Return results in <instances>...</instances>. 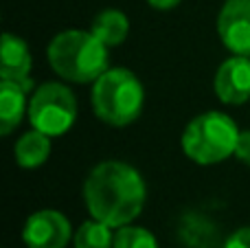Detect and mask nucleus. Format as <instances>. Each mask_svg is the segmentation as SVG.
I'll return each instance as SVG.
<instances>
[{"mask_svg":"<svg viewBox=\"0 0 250 248\" xmlns=\"http://www.w3.org/2000/svg\"><path fill=\"white\" fill-rule=\"evenodd\" d=\"M145 183L132 165L104 161L83 183V202L95 220L112 228L127 227L145 207Z\"/></svg>","mask_w":250,"mask_h":248,"instance_id":"nucleus-1","label":"nucleus"},{"mask_svg":"<svg viewBox=\"0 0 250 248\" xmlns=\"http://www.w3.org/2000/svg\"><path fill=\"white\" fill-rule=\"evenodd\" d=\"M51 68L66 82H97L108 70V46L92 31H62L46 48Z\"/></svg>","mask_w":250,"mask_h":248,"instance_id":"nucleus-2","label":"nucleus"},{"mask_svg":"<svg viewBox=\"0 0 250 248\" xmlns=\"http://www.w3.org/2000/svg\"><path fill=\"white\" fill-rule=\"evenodd\" d=\"M215 95L230 105L246 103L250 99V57H229L215 73Z\"/></svg>","mask_w":250,"mask_h":248,"instance_id":"nucleus-8","label":"nucleus"},{"mask_svg":"<svg viewBox=\"0 0 250 248\" xmlns=\"http://www.w3.org/2000/svg\"><path fill=\"white\" fill-rule=\"evenodd\" d=\"M77 119V99L64 83L48 82L35 88L29 99V121L48 136H62Z\"/></svg>","mask_w":250,"mask_h":248,"instance_id":"nucleus-5","label":"nucleus"},{"mask_svg":"<svg viewBox=\"0 0 250 248\" xmlns=\"http://www.w3.org/2000/svg\"><path fill=\"white\" fill-rule=\"evenodd\" d=\"M145 92L129 68H108L92 88V108L104 123L125 127L141 117Z\"/></svg>","mask_w":250,"mask_h":248,"instance_id":"nucleus-3","label":"nucleus"},{"mask_svg":"<svg viewBox=\"0 0 250 248\" xmlns=\"http://www.w3.org/2000/svg\"><path fill=\"white\" fill-rule=\"evenodd\" d=\"M235 156H237L242 163L250 165V130L239 132L237 145H235Z\"/></svg>","mask_w":250,"mask_h":248,"instance_id":"nucleus-16","label":"nucleus"},{"mask_svg":"<svg viewBox=\"0 0 250 248\" xmlns=\"http://www.w3.org/2000/svg\"><path fill=\"white\" fill-rule=\"evenodd\" d=\"M92 33L105 44V46H119L121 42H125L129 31V22L127 16L117 9H105L92 22Z\"/></svg>","mask_w":250,"mask_h":248,"instance_id":"nucleus-12","label":"nucleus"},{"mask_svg":"<svg viewBox=\"0 0 250 248\" xmlns=\"http://www.w3.org/2000/svg\"><path fill=\"white\" fill-rule=\"evenodd\" d=\"M31 73V53L24 40L18 35L4 33L2 35V68H0V79L18 82L26 92L33 90V82L29 77Z\"/></svg>","mask_w":250,"mask_h":248,"instance_id":"nucleus-9","label":"nucleus"},{"mask_svg":"<svg viewBox=\"0 0 250 248\" xmlns=\"http://www.w3.org/2000/svg\"><path fill=\"white\" fill-rule=\"evenodd\" d=\"M114 248H158V242L147 228L121 227L114 235Z\"/></svg>","mask_w":250,"mask_h":248,"instance_id":"nucleus-15","label":"nucleus"},{"mask_svg":"<svg viewBox=\"0 0 250 248\" xmlns=\"http://www.w3.org/2000/svg\"><path fill=\"white\" fill-rule=\"evenodd\" d=\"M154 9H160V11H167V9H173L180 4V0H147Z\"/></svg>","mask_w":250,"mask_h":248,"instance_id":"nucleus-18","label":"nucleus"},{"mask_svg":"<svg viewBox=\"0 0 250 248\" xmlns=\"http://www.w3.org/2000/svg\"><path fill=\"white\" fill-rule=\"evenodd\" d=\"M22 240L29 248H66L70 242V222L60 211H35L22 228Z\"/></svg>","mask_w":250,"mask_h":248,"instance_id":"nucleus-6","label":"nucleus"},{"mask_svg":"<svg viewBox=\"0 0 250 248\" xmlns=\"http://www.w3.org/2000/svg\"><path fill=\"white\" fill-rule=\"evenodd\" d=\"M110 228L112 227L95 218L83 222L75 233V248H114V235Z\"/></svg>","mask_w":250,"mask_h":248,"instance_id":"nucleus-14","label":"nucleus"},{"mask_svg":"<svg viewBox=\"0 0 250 248\" xmlns=\"http://www.w3.org/2000/svg\"><path fill=\"white\" fill-rule=\"evenodd\" d=\"M29 92L18 82L0 79V134L7 136L20 125L24 112H29L26 103Z\"/></svg>","mask_w":250,"mask_h":248,"instance_id":"nucleus-10","label":"nucleus"},{"mask_svg":"<svg viewBox=\"0 0 250 248\" xmlns=\"http://www.w3.org/2000/svg\"><path fill=\"white\" fill-rule=\"evenodd\" d=\"M217 33L230 53L250 57V0H226L217 16Z\"/></svg>","mask_w":250,"mask_h":248,"instance_id":"nucleus-7","label":"nucleus"},{"mask_svg":"<svg viewBox=\"0 0 250 248\" xmlns=\"http://www.w3.org/2000/svg\"><path fill=\"white\" fill-rule=\"evenodd\" d=\"M239 130L224 112H204L195 117L182 134V149L198 165H215L235 154Z\"/></svg>","mask_w":250,"mask_h":248,"instance_id":"nucleus-4","label":"nucleus"},{"mask_svg":"<svg viewBox=\"0 0 250 248\" xmlns=\"http://www.w3.org/2000/svg\"><path fill=\"white\" fill-rule=\"evenodd\" d=\"M224 248H250V227L239 228L229 237Z\"/></svg>","mask_w":250,"mask_h":248,"instance_id":"nucleus-17","label":"nucleus"},{"mask_svg":"<svg viewBox=\"0 0 250 248\" xmlns=\"http://www.w3.org/2000/svg\"><path fill=\"white\" fill-rule=\"evenodd\" d=\"M180 237L189 248H213L217 240L215 227L202 215L189 213L182 218L180 224Z\"/></svg>","mask_w":250,"mask_h":248,"instance_id":"nucleus-13","label":"nucleus"},{"mask_svg":"<svg viewBox=\"0 0 250 248\" xmlns=\"http://www.w3.org/2000/svg\"><path fill=\"white\" fill-rule=\"evenodd\" d=\"M16 154V163L24 169H35V167L44 165L51 154V136L44 134L40 130H31L20 136V141L13 147Z\"/></svg>","mask_w":250,"mask_h":248,"instance_id":"nucleus-11","label":"nucleus"}]
</instances>
